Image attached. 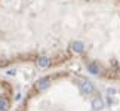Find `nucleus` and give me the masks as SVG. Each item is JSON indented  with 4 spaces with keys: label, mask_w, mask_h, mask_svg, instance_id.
I'll return each mask as SVG.
<instances>
[{
    "label": "nucleus",
    "mask_w": 120,
    "mask_h": 111,
    "mask_svg": "<svg viewBox=\"0 0 120 111\" xmlns=\"http://www.w3.org/2000/svg\"><path fill=\"white\" fill-rule=\"evenodd\" d=\"M76 111H104V104L101 101V98L94 96V98H89L85 104L79 105L76 108Z\"/></svg>",
    "instance_id": "f257e3e1"
}]
</instances>
